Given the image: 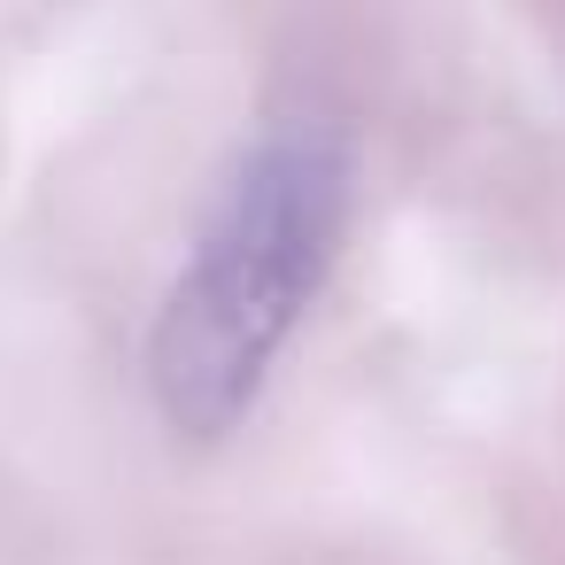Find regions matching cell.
<instances>
[{"label": "cell", "instance_id": "1", "mask_svg": "<svg viewBox=\"0 0 565 565\" xmlns=\"http://www.w3.org/2000/svg\"><path fill=\"white\" fill-rule=\"evenodd\" d=\"M341 233L349 148L326 125H279L233 163L148 333V387L179 441H225L256 411L341 256Z\"/></svg>", "mask_w": 565, "mask_h": 565}]
</instances>
